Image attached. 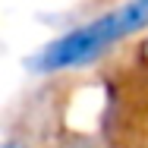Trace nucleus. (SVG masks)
Returning a JSON list of instances; mask_svg holds the SVG:
<instances>
[{"mask_svg":"<svg viewBox=\"0 0 148 148\" xmlns=\"http://www.w3.org/2000/svg\"><path fill=\"white\" fill-rule=\"evenodd\" d=\"M145 25H148V0H126L123 6L104 13L101 19H95V22L82 25V29H73V32H66L63 38L51 41L35 57V69L57 73V69L91 63L110 44H117L120 38H129V35L142 32Z\"/></svg>","mask_w":148,"mask_h":148,"instance_id":"1","label":"nucleus"}]
</instances>
